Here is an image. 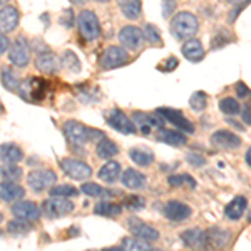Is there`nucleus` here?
Returning <instances> with one entry per match:
<instances>
[{
	"instance_id": "c03bdc74",
	"label": "nucleus",
	"mask_w": 251,
	"mask_h": 251,
	"mask_svg": "<svg viewBox=\"0 0 251 251\" xmlns=\"http://www.w3.org/2000/svg\"><path fill=\"white\" fill-rule=\"evenodd\" d=\"M231 42V37H229L228 32H223L220 30L216 35H213L211 39V49H214V50H218V49H223L226 46V44Z\"/></svg>"
},
{
	"instance_id": "37998d69",
	"label": "nucleus",
	"mask_w": 251,
	"mask_h": 251,
	"mask_svg": "<svg viewBox=\"0 0 251 251\" xmlns=\"http://www.w3.org/2000/svg\"><path fill=\"white\" fill-rule=\"evenodd\" d=\"M143 34H144V40H148V42L161 44V30L156 25H152V24H146Z\"/></svg>"
},
{
	"instance_id": "9d476101",
	"label": "nucleus",
	"mask_w": 251,
	"mask_h": 251,
	"mask_svg": "<svg viewBox=\"0 0 251 251\" xmlns=\"http://www.w3.org/2000/svg\"><path fill=\"white\" fill-rule=\"evenodd\" d=\"M107 124L111 126L112 129H116L117 132H121V134H134L136 132L134 121L129 119L127 114L117 107H114L107 114Z\"/></svg>"
},
{
	"instance_id": "412c9836",
	"label": "nucleus",
	"mask_w": 251,
	"mask_h": 251,
	"mask_svg": "<svg viewBox=\"0 0 251 251\" xmlns=\"http://www.w3.org/2000/svg\"><path fill=\"white\" fill-rule=\"evenodd\" d=\"M206 238H208V248H225V246L229 245V240H231V231L229 229H223V228H211L206 231Z\"/></svg>"
},
{
	"instance_id": "f3484780",
	"label": "nucleus",
	"mask_w": 251,
	"mask_h": 251,
	"mask_svg": "<svg viewBox=\"0 0 251 251\" xmlns=\"http://www.w3.org/2000/svg\"><path fill=\"white\" fill-rule=\"evenodd\" d=\"M211 143L220 149H238L241 146V139L234 132L221 129V131H216L211 136Z\"/></svg>"
},
{
	"instance_id": "864d4df0",
	"label": "nucleus",
	"mask_w": 251,
	"mask_h": 251,
	"mask_svg": "<svg viewBox=\"0 0 251 251\" xmlns=\"http://www.w3.org/2000/svg\"><path fill=\"white\" fill-rule=\"evenodd\" d=\"M241 119H243V123H245V124L251 126V106H246L245 109H243Z\"/></svg>"
},
{
	"instance_id": "aec40b11",
	"label": "nucleus",
	"mask_w": 251,
	"mask_h": 251,
	"mask_svg": "<svg viewBox=\"0 0 251 251\" xmlns=\"http://www.w3.org/2000/svg\"><path fill=\"white\" fill-rule=\"evenodd\" d=\"M121 183L127 189H143L148 184V177L141 171H137V169L129 168L121 174Z\"/></svg>"
},
{
	"instance_id": "dca6fc26",
	"label": "nucleus",
	"mask_w": 251,
	"mask_h": 251,
	"mask_svg": "<svg viewBox=\"0 0 251 251\" xmlns=\"http://www.w3.org/2000/svg\"><path fill=\"white\" fill-rule=\"evenodd\" d=\"M181 241L184 246L191 250H206L208 248V238H206V231L200 228H191L181 233Z\"/></svg>"
},
{
	"instance_id": "f8f14e48",
	"label": "nucleus",
	"mask_w": 251,
	"mask_h": 251,
	"mask_svg": "<svg viewBox=\"0 0 251 251\" xmlns=\"http://www.w3.org/2000/svg\"><path fill=\"white\" fill-rule=\"evenodd\" d=\"M127 228L131 229V233L134 234V236L141 238V240H146L149 243L152 241H157L159 240V231H157L156 228H152L151 225H148V223L137 220V218H129L127 220Z\"/></svg>"
},
{
	"instance_id": "6e6552de",
	"label": "nucleus",
	"mask_w": 251,
	"mask_h": 251,
	"mask_svg": "<svg viewBox=\"0 0 251 251\" xmlns=\"http://www.w3.org/2000/svg\"><path fill=\"white\" fill-rule=\"evenodd\" d=\"M60 168H62L64 174H67L71 179H75V181H84L92 176L91 166L87 163H84V161L72 159V157L60 159Z\"/></svg>"
},
{
	"instance_id": "bb28decb",
	"label": "nucleus",
	"mask_w": 251,
	"mask_h": 251,
	"mask_svg": "<svg viewBox=\"0 0 251 251\" xmlns=\"http://www.w3.org/2000/svg\"><path fill=\"white\" fill-rule=\"evenodd\" d=\"M121 177V164L117 161H109L99 169V179L107 184H114Z\"/></svg>"
},
{
	"instance_id": "7ed1b4c3",
	"label": "nucleus",
	"mask_w": 251,
	"mask_h": 251,
	"mask_svg": "<svg viewBox=\"0 0 251 251\" xmlns=\"http://www.w3.org/2000/svg\"><path fill=\"white\" fill-rule=\"evenodd\" d=\"M49 91V82L44 79H37V77H29L20 82L19 87V94L24 100L30 104H37L46 97Z\"/></svg>"
},
{
	"instance_id": "cd10ccee",
	"label": "nucleus",
	"mask_w": 251,
	"mask_h": 251,
	"mask_svg": "<svg viewBox=\"0 0 251 251\" xmlns=\"http://www.w3.org/2000/svg\"><path fill=\"white\" fill-rule=\"evenodd\" d=\"M129 159L141 168H148L154 163V152L146 148H132L129 149Z\"/></svg>"
},
{
	"instance_id": "f257e3e1",
	"label": "nucleus",
	"mask_w": 251,
	"mask_h": 251,
	"mask_svg": "<svg viewBox=\"0 0 251 251\" xmlns=\"http://www.w3.org/2000/svg\"><path fill=\"white\" fill-rule=\"evenodd\" d=\"M64 129V136L67 137V141L72 146H84L87 143H99L100 139H104L106 134L97 129L87 127L82 123H77V121H67L62 126Z\"/></svg>"
},
{
	"instance_id": "09e8293b",
	"label": "nucleus",
	"mask_w": 251,
	"mask_h": 251,
	"mask_svg": "<svg viewBox=\"0 0 251 251\" xmlns=\"http://www.w3.org/2000/svg\"><path fill=\"white\" fill-rule=\"evenodd\" d=\"M234 92H236L238 99H246V97L251 94V91L245 82H236V86H234Z\"/></svg>"
},
{
	"instance_id": "c9c22d12",
	"label": "nucleus",
	"mask_w": 251,
	"mask_h": 251,
	"mask_svg": "<svg viewBox=\"0 0 251 251\" xmlns=\"http://www.w3.org/2000/svg\"><path fill=\"white\" fill-rule=\"evenodd\" d=\"M80 191L84 194H87V196L91 198H107L111 196V191L109 189H104L102 186L96 184V183H84L80 186Z\"/></svg>"
},
{
	"instance_id": "c85d7f7f",
	"label": "nucleus",
	"mask_w": 251,
	"mask_h": 251,
	"mask_svg": "<svg viewBox=\"0 0 251 251\" xmlns=\"http://www.w3.org/2000/svg\"><path fill=\"white\" fill-rule=\"evenodd\" d=\"M117 5L129 20H136L143 12V0H117Z\"/></svg>"
},
{
	"instance_id": "9b49d317",
	"label": "nucleus",
	"mask_w": 251,
	"mask_h": 251,
	"mask_svg": "<svg viewBox=\"0 0 251 251\" xmlns=\"http://www.w3.org/2000/svg\"><path fill=\"white\" fill-rule=\"evenodd\" d=\"M143 40H144V34H143V29H139V27L126 25L119 32L121 46L126 47L127 50H137V49H141Z\"/></svg>"
},
{
	"instance_id": "0eeeda50",
	"label": "nucleus",
	"mask_w": 251,
	"mask_h": 251,
	"mask_svg": "<svg viewBox=\"0 0 251 251\" xmlns=\"http://www.w3.org/2000/svg\"><path fill=\"white\" fill-rule=\"evenodd\" d=\"M55 183H57V174L50 171V169H34L27 176V184L35 193H42L46 189H50Z\"/></svg>"
},
{
	"instance_id": "4be33fe9",
	"label": "nucleus",
	"mask_w": 251,
	"mask_h": 251,
	"mask_svg": "<svg viewBox=\"0 0 251 251\" xmlns=\"http://www.w3.org/2000/svg\"><path fill=\"white\" fill-rule=\"evenodd\" d=\"M181 54L184 55V59H188L189 62H200L204 59V49L201 40L198 39H188L181 47Z\"/></svg>"
},
{
	"instance_id": "5701e85b",
	"label": "nucleus",
	"mask_w": 251,
	"mask_h": 251,
	"mask_svg": "<svg viewBox=\"0 0 251 251\" xmlns=\"http://www.w3.org/2000/svg\"><path fill=\"white\" fill-rule=\"evenodd\" d=\"M35 67H37L40 72H44V74H54L60 67L59 57L55 54H52V52L39 54L37 59H35Z\"/></svg>"
},
{
	"instance_id": "b1692460",
	"label": "nucleus",
	"mask_w": 251,
	"mask_h": 251,
	"mask_svg": "<svg viewBox=\"0 0 251 251\" xmlns=\"http://www.w3.org/2000/svg\"><path fill=\"white\" fill-rule=\"evenodd\" d=\"M24 159V151L14 143L0 144V161L7 164H17Z\"/></svg>"
},
{
	"instance_id": "1a4fd4ad",
	"label": "nucleus",
	"mask_w": 251,
	"mask_h": 251,
	"mask_svg": "<svg viewBox=\"0 0 251 251\" xmlns=\"http://www.w3.org/2000/svg\"><path fill=\"white\" fill-rule=\"evenodd\" d=\"M129 60V54L127 49L117 47V46H111L106 49V52L100 57V67L106 69V71H111V69L121 67L124 64H127Z\"/></svg>"
},
{
	"instance_id": "bf43d9fd",
	"label": "nucleus",
	"mask_w": 251,
	"mask_h": 251,
	"mask_svg": "<svg viewBox=\"0 0 251 251\" xmlns=\"http://www.w3.org/2000/svg\"><path fill=\"white\" fill-rule=\"evenodd\" d=\"M246 220H248V221L251 223V209H250V211H248V216H246Z\"/></svg>"
},
{
	"instance_id": "13d9d810",
	"label": "nucleus",
	"mask_w": 251,
	"mask_h": 251,
	"mask_svg": "<svg viewBox=\"0 0 251 251\" xmlns=\"http://www.w3.org/2000/svg\"><path fill=\"white\" fill-rule=\"evenodd\" d=\"M5 112V109H3V104H2V100H0V114H3Z\"/></svg>"
},
{
	"instance_id": "a211bd4d",
	"label": "nucleus",
	"mask_w": 251,
	"mask_h": 251,
	"mask_svg": "<svg viewBox=\"0 0 251 251\" xmlns=\"http://www.w3.org/2000/svg\"><path fill=\"white\" fill-rule=\"evenodd\" d=\"M25 189L15 181H3L0 183V201L3 203H15L19 200H24Z\"/></svg>"
},
{
	"instance_id": "c756f323",
	"label": "nucleus",
	"mask_w": 251,
	"mask_h": 251,
	"mask_svg": "<svg viewBox=\"0 0 251 251\" xmlns=\"http://www.w3.org/2000/svg\"><path fill=\"white\" fill-rule=\"evenodd\" d=\"M96 154L97 157H100V159H112L114 156L119 154V146H117L114 141L104 137V139H100L96 146Z\"/></svg>"
},
{
	"instance_id": "7c9ffc66",
	"label": "nucleus",
	"mask_w": 251,
	"mask_h": 251,
	"mask_svg": "<svg viewBox=\"0 0 251 251\" xmlns=\"http://www.w3.org/2000/svg\"><path fill=\"white\" fill-rule=\"evenodd\" d=\"M94 213L99 214V216H107V218L119 216V214L123 213V206L102 200V201H99V203L94 206Z\"/></svg>"
},
{
	"instance_id": "4468645a",
	"label": "nucleus",
	"mask_w": 251,
	"mask_h": 251,
	"mask_svg": "<svg viewBox=\"0 0 251 251\" xmlns=\"http://www.w3.org/2000/svg\"><path fill=\"white\" fill-rule=\"evenodd\" d=\"M14 218H19V220H25V221H37L40 218V208L32 201H25V200H19L12 204L10 208Z\"/></svg>"
},
{
	"instance_id": "473e14b6",
	"label": "nucleus",
	"mask_w": 251,
	"mask_h": 251,
	"mask_svg": "<svg viewBox=\"0 0 251 251\" xmlns=\"http://www.w3.org/2000/svg\"><path fill=\"white\" fill-rule=\"evenodd\" d=\"M121 250H134V251H152V246L149 241L146 240H141V238H124L123 241H121Z\"/></svg>"
},
{
	"instance_id": "58836bf2",
	"label": "nucleus",
	"mask_w": 251,
	"mask_h": 251,
	"mask_svg": "<svg viewBox=\"0 0 251 251\" xmlns=\"http://www.w3.org/2000/svg\"><path fill=\"white\" fill-rule=\"evenodd\" d=\"M49 194H50V196H59V198H74L79 194V189L69 184H57L49 189Z\"/></svg>"
},
{
	"instance_id": "8fccbe9b",
	"label": "nucleus",
	"mask_w": 251,
	"mask_h": 251,
	"mask_svg": "<svg viewBox=\"0 0 251 251\" xmlns=\"http://www.w3.org/2000/svg\"><path fill=\"white\" fill-rule=\"evenodd\" d=\"M168 184L173 186V188H179V186H183L184 184V174H174V176H169Z\"/></svg>"
},
{
	"instance_id": "39448f33",
	"label": "nucleus",
	"mask_w": 251,
	"mask_h": 251,
	"mask_svg": "<svg viewBox=\"0 0 251 251\" xmlns=\"http://www.w3.org/2000/svg\"><path fill=\"white\" fill-rule=\"evenodd\" d=\"M9 62L15 67H25L30 62V46L24 35H19L9 49Z\"/></svg>"
},
{
	"instance_id": "6ab92c4d",
	"label": "nucleus",
	"mask_w": 251,
	"mask_h": 251,
	"mask_svg": "<svg viewBox=\"0 0 251 251\" xmlns=\"http://www.w3.org/2000/svg\"><path fill=\"white\" fill-rule=\"evenodd\" d=\"M19 25V10L12 5L0 9V34H10Z\"/></svg>"
},
{
	"instance_id": "a18cd8bd",
	"label": "nucleus",
	"mask_w": 251,
	"mask_h": 251,
	"mask_svg": "<svg viewBox=\"0 0 251 251\" xmlns=\"http://www.w3.org/2000/svg\"><path fill=\"white\" fill-rule=\"evenodd\" d=\"M75 19H74V12H72V9H67L66 12L62 14V17H60V24H62L66 29H71L72 25H74Z\"/></svg>"
},
{
	"instance_id": "f03ea898",
	"label": "nucleus",
	"mask_w": 251,
	"mask_h": 251,
	"mask_svg": "<svg viewBox=\"0 0 251 251\" xmlns=\"http://www.w3.org/2000/svg\"><path fill=\"white\" fill-rule=\"evenodd\" d=\"M198 27H200L198 17L191 12H177L169 24V30L174 35V39L177 40L193 39V35H196L198 32Z\"/></svg>"
},
{
	"instance_id": "e433bc0d",
	"label": "nucleus",
	"mask_w": 251,
	"mask_h": 251,
	"mask_svg": "<svg viewBox=\"0 0 251 251\" xmlns=\"http://www.w3.org/2000/svg\"><path fill=\"white\" fill-rule=\"evenodd\" d=\"M220 111L226 116H236V114H240L241 106L233 97H225V99L220 100Z\"/></svg>"
},
{
	"instance_id": "a878e982",
	"label": "nucleus",
	"mask_w": 251,
	"mask_h": 251,
	"mask_svg": "<svg viewBox=\"0 0 251 251\" xmlns=\"http://www.w3.org/2000/svg\"><path fill=\"white\" fill-rule=\"evenodd\" d=\"M157 139H159L161 143L168 144V146H173V148H181V146H184L186 143H188L183 132L174 131V129H164V127L159 129Z\"/></svg>"
},
{
	"instance_id": "4d7b16f0",
	"label": "nucleus",
	"mask_w": 251,
	"mask_h": 251,
	"mask_svg": "<svg viewBox=\"0 0 251 251\" xmlns=\"http://www.w3.org/2000/svg\"><path fill=\"white\" fill-rule=\"evenodd\" d=\"M72 2H74V3H77V5H82V3L86 2V0H72Z\"/></svg>"
},
{
	"instance_id": "f704fd0d",
	"label": "nucleus",
	"mask_w": 251,
	"mask_h": 251,
	"mask_svg": "<svg viewBox=\"0 0 251 251\" xmlns=\"http://www.w3.org/2000/svg\"><path fill=\"white\" fill-rule=\"evenodd\" d=\"M7 231H9L12 236H24V234L32 231V225H30V221L15 218L14 221H10L9 225H7Z\"/></svg>"
},
{
	"instance_id": "5fc2aeb1",
	"label": "nucleus",
	"mask_w": 251,
	"mask_h": 251,
	"mask_svg": "<svg viewBox=\"0 0 251 251\" xmlns=\"http://www.w3.org/2000/svg\"><path fill=\"white\" fill-rule=\"evenodd\" d=\"M231 5H234V7H245L246 3H250L251 0H228Z\"/></svg>"
},
{
	"instance_id": "423d86ee",
	"label": "nucleus",
	"mask_w": 251,
	"mask_h": 251,
	"mask_svg": "<svg viewBox=\"0 0 251 251\" xmlns=\"http://www.w3.org/2000/svg\"><path fill=\"white\" fill-rule=\"evenodd\" d=\"M72 209H74V203L69 198L50 196L42 203V213L47 218H52V220L66 216V214L72 213Z\"/></svg>"
},
{
	"instance_id": "de8ad7c7",
	"label": "nucleus",
	"mask_w": 251,
	"mask_h": 251,
	"mask_svg": "<svg viewBox=\"0 0 251 251\" xmlns=\"http://www.w3.org/2000/svg\"><path fill=\"white\" fill-rule=\"evenodd\" d=\"M186 161H188L189 164L194 166V168H201V166L206 164V159L201 154H194V152H189L188 156H186Z\"/></svg>"
},
{
	"instance_id": "79ce46f5",
	"label": "nucleus",
	"mask_w": 251,
	"mask_h": 251,
	"mask_svg": "<svg viewBox=\"0 0 251 251\" xmlns=\"http://www.w3.org/2000/svg\"><path fill=\"white\" fill-rule=\"evenodd\" d=\"M123 206L126 209H129V211H141V209H144V206H146V200L143 196L132 194V196H127L123 201Z\"/></svg>"
},
{
	"instance_id": "680f3d73",
	"label": "nucleus",
	"mask_w": 251,
	"mask_h": 251,
	"mask_svg": "<svg viewBox=\"0 0 251 251\" xmlns=\"http://www.w3.org/2000/svg\"><path fill=\"white\" fill-rule=\"evenodd\" d=\"M9 0H0V5H3V3H7Z\"/></svg>"
},
{
	"instance_id": "393cba45",
	"label": "nucleus",
	"mask_w": 251,
	"mask_h": 251,
	"mask_svg": "<svg viewBox=\"0 0 251 251\" xmlns=\"http://www.w3.org/2000/svg\"><path fill=\"white\" fill-rule=\"evenodd\" d=\"M248 209V201H246L245 196H236L233 201H229L225 208V214L228 220L231 221H238L240 218H243V214Z\"/></svg>"
},
{
	"instance_id": "603ef678",
	"label": "nucleus",
	"mask_w": 251,
	"mask_h": 251,
	"mask_svg": "<svg viewBox=\"0 0 251 251\" xmlns=\"http://www.w3.org/2000/svg\"><path fill=\"white\" fill-rule=\"evenodd\" d=\"M10 49V40L3 34H0V55H3Z\"/></svg>"
},
{
	"instance_id": "ddd939ff",
	"label": "nucleus",
	"mask_w": 251,
	"mask_h": 251,
	"mask_svg": "<svg viewBox=\"0 0 251 251\" xmlns=\"http://www.w3.org/2000/svg\"><path fill=\"white\" fill-rule=\"evenodd\" d=\"M157 114L163 116L164 121H168V123H171L174 127L181 129L183 132H186V134H193L194 132V126L193 123H189L186 117L181 114L179 111H176V109H169V107H159L157 109Z\"/></svg>"
},
{
	"instance_id": "6e6d98bb",
	"label": "nucleus",
	"mask_w": 251,
	"mask_h": 251,
	"mask_svg": "<svg viewBox=\"0 0 251 251\" xmlns=\"http://www.w3.org/2000/svg\"><path fill=\"white\" fill-rule=\"evenodd\" d=\"M245 161H246V164H248V168H251V146L248 148V151H246V154H245Z\"/></svg>"
},
{
	"instance_id": "e2e57ef3",
	"label": "nucleus",
	"mask_w": 251,
	"mask_h": 251,
	"mask_svg": "<svg viewBox=\"0 0 251 251\" xmlns=\"http://www.w3.org/2000/svg\"><path fill=\"white\" fill-rule=\"evenodd\" d=\"M2 220H3V216H2V213H0V223H2Z\"/></svg>"
},
{
	"instance_id": "20e7f679",
	"label": "nucleus",
	"mask_w": 251,
	"mask_h": 251,
	"mask_svg": "<svg viewBox=\"0 0 251 251\" xmlns=\"http://www.w3.org/2000/svg\"><path fill=\"white\" fill-rule=\"evenodd\" d=\"M77 22V27H79V34L80 37L87 42H94L100 37V24H99V19L94 12L91 10H82L80 14L77 15L75 19Z\"/></svg>"
},
{
	"instance_id": "2f4dec72",
	"label": "nucleus",
	"mask_w": 251,
	"mask_h": 251,
	"mask_svg": "<svg viewBox=\"0 0 251 251\" xmlns=\"http://www.w3.org/2000/svg\"><path fill=\"white\" fill-rule=\"evenodd\" d=\"M0 82H2V86L5 87L7 91L15 92V91H19L22 80H19V77L15 75V72L12 71L10 67H5V69H2V72H0Z\"/></svg>"
},
{
	"instance_id": "ea45409f",
	"label": "nucleus",
	"mask_w": 251,
	"mask_h": 251,
	"mask_svg": "<svg viewBox=\"0 0 251 251\" xmlns=\"http://www.w3.org/2000/svg\"><path fill=\"white\" fill-rule=\"evenodd\" d=\"M189 107L193 109L194 112H201L208 107V96L204 94L203 91H198L189 97Z\"/></svg>"
},
{
	"instance_id": "4c0bfd02",
	"label": "nucleus",
	"mask_w": 251,
	"mask_h": 251,
	"mask_svg": "<svg viewBox=\"0 0 251 251\" xmlns=\"http://www.w3.org/2000/svg\"><path fill=\"white\" fill-rule=\"evenodd\" d=\"M0 177L5 181H19L22 177V169L15 164L3 163V166H0Z\"/></svg>"
},
{
	"instance_id": "3c124183",
	"label": "nucleus",
	"mask_w": 251,
	"mask_h": 251,
	"mask_svg": "<svg viewBox=\"0 0 251 251\" xmlns=\"http://www.w3.org/2000/svg\"><path fill=\"white\" fill-rule=\"evenodd\" d=\"M176 67H177V59L176 57H168L164 60V66H161V71L169 72V71H174Z\"/></svg>"
},
{
	"instance_id": "a19ab883",
	"label": "nucleus",
	"mask_w": 251,
	"mask_h": 251,
	"mask_svg": "<svg viewBox=\"0 0 251 251\" xmlns=\"http://www.w3.org/2000/svg\"><path fill=\"white\" fill-rule=\"evenodd\" d=\"M62 64H64V67L69 69L71 72H74V74L80 72V60L72 50H66L62 54Z\"/></svg>"
},
{
	"instance_id": "72a5a7b5",
	"label": "nucleus",
	"mask_w": 251,
	"mask_h": 251,
	"mask_svg": "<svg viewBox=\"0 0 251 251\" xmlns=\"http://www.w3.org/2000/svg\"><path fill=\"white\" fill-rule=\"evenodd\" d=\"M132 121H134V124L137 126V129L141 131V134H144V136L151 134V131L154 129V126H152V121H151V114H144V112H134V114H132Z\"/></svg>"
},
{
	"instance_id": "2eb2a0df",
	"label": "nucleus",
	"mask_w": 251,
	"mask_h": 251,
	"mask_svg": "<svg viewBox=\"0 0 251 251\" xmlns=\"http://www.w3.org/2000/svg\"><path fill=\"white\" fill-rule=\"evenodd\" d=\"M163 213L169 221L181 223V221L188 220V218L191 216L193 209L189 208L188 204L181 203V201L173 200V201H168V203L163 206Z\"/></svg>"
},
{
	"instance_id": "49530a36",
	"label": "nucleus",
	"mask_w": 251,
	"mask_h": 251,
	"mask_svg": "<svg viewBox=\"0 0 251 251\" xmlns=\"http://www.w3.org/2000/svg\"><path fill=\"white\" fill-rule=\"evenodd\" d=\"M176 0H163V17L164 19H169L171 17V14L174 10H176Z\"/></svg>"
},
{
	"instance_id": "052dcab7",
	"label": "nucleus",
	"mask_w": 251,
	"mask_h": 251,
	"mask_svg": "<svg viewBox=\"0 0 251 251\" xmlns=\"http://www.w3.org/2000/svg\"><path fill=\"white\" fill-rule=\"evenodd\" d=\"M96 2H99V3H106V2H109V0H96Z\"/></svg>"
}]
</instances>
